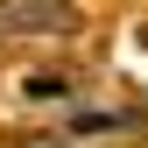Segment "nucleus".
<instances>
[{"instance_id":"nucleus-1","label":"nucleus","mask_w":148,"mask_h":148,"mask_svg":"<svg viewBox=\"0 0 148 148\" xmlns=\"http://www.w3.org/2000/svg\"><path fill=\"white\" fill-rule=\"evenodd\" d=\"M0 28H7V35H28V28H71V7H64V0H0Z\"/></svg>"},{"instance_id":"nucleus-2","label":"nucleus","mask_w":148,"mask_h":148,"mask_svg":"<svg viewBox=\"0 0 148 148\" xmlns=\"http://www.w3.org/2000/svg\"><path fill=\"white\" fill-rule=\"evenodd\" d=\"M35 148H57V141H35Z\"/></svg>"}]
</instances>
